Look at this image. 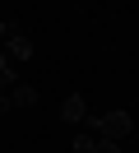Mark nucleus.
<instances>
[{"mask_svg": "<svg viewBox=\"0 0 139 153\" xmlns=\"http://www.w3.org/2000/svg\"><path fill=\"white\" fill-rule=\"evenodd\" d=\"M83 125H88V130H97L102 139L120 144V139H125L130 130H135V116H130V111H102V116H88Z\"/></svg>", "mask_w": 139, "mask_h": 153, "instance_id": "nucleus-1", "label": "nucleus"}, {"mask_svg": "<svg viewBox=\"0 0 139 153\" xmlns=\"http://www.w3.org/2000/svg\"><path fill=\"white\" fill-rule=\"evenodd\" d=\"M33 51H37V47H33V37H28V33L14 23V28H9V37H5V56L14 60V65H23V60H33Z\"/></svg>", "mask_w": 139, "mask_h": 153, "instance_id": "nucleus-2", "label": "nucleus"}, {"mask_svg": "<svg viewBox=\"0 0 139 153\" xmlns=\"http://www.w3.org/2000/svg\"><path fill=\"white\" fill-rule=\"evenodd\" d=\"M14 107H37V88L19 79L9 93H0V116H5V111H14Z\"/></svg>", "mask_w": 139, "mask_h": 153, "instance_id": "nucleus-3", "label": "nucleus"}, {"mask_svg": "<svg viewBox=\"0 0 139 153\" xmlns=\"http://www.w3.org/2000/svg\"><path fill=\"white\" fill-rule=\"evenodd\" d=\"M60 121L74 125V130L88 121V102H83V93H65V97H60Z\"/></svg>", "mask_w": 139, "mask_h": 153, "instance_id": "nucleus-4", "label": "nucleus"}, {"mask_svg": "<svg viewBox=\"0 0 139 153\" xmlns=\"http://www.w3.org/2000/svg\"><path fill=\"white\" fill-rule=\"evenodd\" d=\"M97 139H102L97 130H88V125H79V130H74V153H93V149H97Z\"/></svg>", "mask_w": 139, "mask_h": 153, "instance_id": "nucleus-5", "label": "nucleus"}, {"mask_svg": "<svg viewBox=\"0 0 139 153\" xmlns=\"http://www.w3.org/2000/svg\"><path fill=\"white\" fill-rule=\"evenodd\" d=\"M93 153H120V144H111V139H97V149Z\"/></svg>", "mask_w": 139, "mask_h": 153, "instance_id": "nucleus-6", "label": "nucleus"}, {"mask_svg": "<svg viewBox=\"0 0 139 153\" xmlns=\"http://www.w3.org/2000/svg\"><path fill=\"white\" fill-rule=\"evenodd\" d=\"M9 28H14V23H9V19H0V47H5V37H9Z\"/></svg>", "mask_w": 139, "mask_h": 153, "instance_id": "nucleus-7", "label": "nucleus"}]
</instances>
